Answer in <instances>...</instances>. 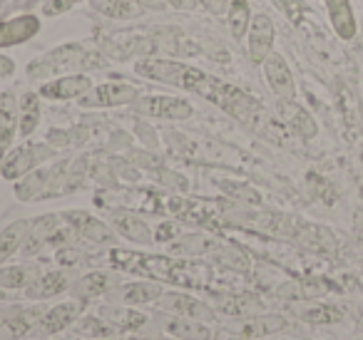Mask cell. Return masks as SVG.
<instances>
[{
	"instance_id": "e575fe53",
	"label": "cell",
	"mask_w": 363,
	"mask_h": 340,
	"mask_svg": "<svg viewBox=\"0 0 363 340\" xmlns=\"http://www.w3.org/2000/svg\"><path fill=\"white\" fill-rule=\"evenodd\" d=\"M177 236V229L172 224H162L160 226V231L155 234V241H169V239H174Z\"/></svg>"
},
{
	"instance_id": "f546056e",
	"label": "cell",
	"mask_w": 363,
	"mask_h": 340,
	"mask_svg": "<svg viewBox=\"0 0 363 340\" xmlns=\"http://www.w3.org/2000/svg\"><path fill=\"white\" fill-rule=\"evenodd\" d=\"M274 6L284 13L291 23L301 26V18L306 16V8H303V0H272Z\"/></svg>"
},
{
	"instance_id": "d6986e66",
	"label": "cell",
	"mask_w": 363,
	"mask_h": 340,
	"mask_svg": "<svg viewBox=\"0 0 363 340\" xmlns=\"http://www.w3.org/2000/svg\"><path fill=\"white\" fill-rule=\"evenodd\" d=\"M67 290V278L62 271H50V273H40L30 285L26 288V295L30 300H45L52 295Z\"/></svg>"
},
{
	"instance_id": "ffe728a7",
	"label": "cell",
	"mask_w": 363,
	"mask_h": 340,
	"mask_svg": "<svg viewBox=\"0 0 363 340\" xmlns=\"http://www.w3.org/2000/svg\"><path fill=\"white\" fill-rule=\"evenodd\" d=\"M40 100L43 97L38 92H26V95L18 100L21 105V117H18V135L30 137L33 132L40 125Z\"/></svg>"
},
{
	"instance_id": "83f0119b",
	"label": "cell",
	"mask_w": 363,
	"mask_h": 340,
	"mask_svg": "<svg viewBox=\"0 0 363 340\" xmlns=\"http://www.w3.org/2000/svg\"><path fill=\"white\" fill-rule=\"evenodd\" d=\"M214 303H217V308L222 313L229 315H249L262 308V303L257 298H252V295H219Z\"/></svg>"
},
{
	"instance_id": "8992f818",
	"label": "cell",
	"mask_w": 363,
	"mask_h": 340,
	"mask_svg": "<svg viewBox=\"0 0 363 340\" xmlns=\"http://www.w3.org/2000/svg\"><path fill=\"white\" fill-rule=\"evenodd\" d=\"M50 154V147L45 144H21L18 149H13L11 154H6L3 159V166H0V176L8 181H18L26 174H30L35 169V164L40 159Z\"/></svg>"
},
{
	"instance_id": "9a60e30c",
	"label": "cell",
	"mask_w": 363,
	"mask_h": 340,
	"mask_svg": "<svg viewBox=\"0 0 363 340\" xmlns=\"http://www.w3.org/2000/svg\"><path fill=\"white\" fill-rule=\"evenodd\" d=\"M112 226H115V234L125 236L132 244L150 246L152 241H155L150 226L142 219H137L135 214H130V211H112Z\"/></svg>"
},
{
	"instance_id": "277c9868",
	"label": "cell",
	"mask_w": 363,
	"mask_h": 340,
	"mask_svg": "<svg viewBox=\"0 0 363 340\" xmlns=\"http://www.w3.org/2000/svg\"><path fill=\"white\" fill-rule=\"evenodd\" d=\"M135 110L145 117H155V120H172V122H184L194 115V107L184 97H172V95H142L135 102Z\"/></svg>"
},
{
	"instance_id": "ab89813d",
	"label": "cell",
	"mask_w": 363,
	"mask_h": 340,
	"mask_svg": "<svg viewBox=\"0 0 363 340\" xmlns=\"http://www.w3.org/2000/svg\"><path fill=\"white\" fill-rule=\"evenodd\" d=\"M8 298V293H6V288H3V285H0V300H6Z\"/></svg>"
},
{
	"instance_id": "f35d334b",
	"label": "cell",
	"mask_w": 363,
	"mask_h": 340,
	"mask_svg": "<svg viewBox=\"0 0 363 340\" xmlns=\"http://www.w3.org/2000/svg\"><path fill=\"white\" fill-rule=\"evenodd\" d=\"M6 154H8V147L0 144V166H3V159H6Z\"/></svg>"
},
{
	"instance_id": "b9f144b4",
	"label": "cell",
	"mask_w": 363,
	"mask_h": 340,
	"mask_svg": "<svg viewBox=\"0 0 363 340\" xmlns=\"http://www.w3.org/2000/svg\"><path fill=\"white\" fill-rule=\"evenodd\" d=\"M38 340H48V338H38Z\"/></svg>"
},
{
	"instance_id": "44dd1931",
	"label": "cell",
	"mask_w": 363,
	"mask_h": 340,
	"mask_svg": "<svg viewBox=\"0 0 363 340\" xmlns=\"http://www.w3.org/2000/svg\"><path fill=\"white\" fill-rule=\"evenodd\" d=\"M18 117H21V105L18 97L6 92L3 95V105H0V144H11L13 137L18 135Z\"/></svg>"
},
{
	"instance_id": "4dcf8cb0",
	"label": "cell",
	"mask_w": 363,
	"mask_h": 340,
	"mask_svg": "<svg viewBox=\"0 0 363 340\" xmlns=\"http://www.w3.org/2000/svg\"><path fill=\"white\" fill-rule=\"evenodd\" d=\"M75 3H80V0H45V3H43V16H48V18L62 16V13L70 11Z\"/></svg>"
},
{
	"instance_id": "5b68a950",
	"label": "cell",
	"mask_w": 363,
	"mask_h": 340,
	"mask_svg": "<svg viewBox=\"0 0 363 340\" xmlns=\"http://www.w3.org/2000/svg\"><path fill=\"white\" fill-rule=\"evenodd\" d=\"M274 40H277V26H274L272 18L267 13L252 16V23H249V30H247V47L252 62L262 65L274 52Z\"/></svg>"
},
{
	"instance_id": "8d00e7d4",
	"label": "cell",
	"mask_w": 363,
	"mask_h": 340,
	"mask_svg": "<svg viewBox=\"0 0 363 340\" xmlns=\"http://www.w3.org/2000/svg\"><path fill=\"white\" fill-rule=\"evenodd\" d=\"M137 3H140V6H145V8H152V11L167 6V0H137Z\"/></svg>"
},
{
	"instance_id": "2e32d148",
	"label": "cell",
	"mask_w": 363,
	"mask_h": 340,
	"mask_svg": "<svg viewBox=\"0 0 363 340\" xmlns=\"http://www.w3.org/2000/svg\"><path fill=\"white\" fill-rule=\"evenodd\" d=\"M162 295V288L157 280H137V283H125L115 290V298L125 305H145L155 303Z\"/></svg>"
},
{
	"instance_id": "7a4b0ae2",
	"label": "cell",
	"mask_w": 363,
	"mask_h": 340,
	"mask_svg": "<svg viewBox=\"0 0 363 340\" xmlns=\"http://www.w3.org/2000/svg\"><path fill=\"white\" fill-rule=\"evenodd\" d=\"M107 261H110L117 271L142 276V278L157 280V283L179 285V288L212 290L219 280L217 271H214L212 266L202 264V261H192V259H177V256L112 249Z\"/></svg>"
},
{
	"instance_id": "484cf974",
	"label": "cell",
	"mask_w": 363,
	"mask_h": 340,
	"mask_svg": "<svg viewBox=\"0 0 363 340\" xmlns=\"http://www.w3.org/2000/svg\"><path fill=\"white\" fill-rule=\"evenodd\" d=\"M75 335H82V338H92V340H107L112 335H117V328L110 325L105 318H97V315H85V318L75 320Z\"/></svg>"
},
{
	"instance_id": "6da1fadb",
	"label": "cell",
	"mask_w": 363,
	"mask_h": 340,
	"mask_svg": "<svg viewBox=\"0 0 363 340\" xmlns=\"http://www.w3.org/2000/svg\"><path fill=\"white\" fill-rule=\"evenodd\" d=\"M135 72L140 77H145V80L162 82V85L177 87V90L184 92H194V95L204 97L207 102H212L219 110L247 122V125H252L262 115V105L254 97H249L244 90L199 70V67L187 65V62L164 60V57H145V60L135 62Z\"/></svg>"
},
{
	"instance_id": "60d3db41",
	"label": "cell",
	"mask_w": 363,
	"mask_h": 340,
	"mask_svg": "<svg viewBox=\"0 0 363 340\" xmlns=\"http://www.w3.org/2000/svg\"><path fill=\"white\" fill-rule=\"evenodd\" d=\"M3 95H6V92H0V105H3Z\"/></svg>"
},
{
	"instance_id": "9c48e42d",
	"label": "cell",
	"mask_w": 363,
	"mask_h": 340,
	"mask_svg": "<svg viewBox=\"0 0 363 340\" xmlns=\"http://www.w3.org/2000/svg\"><path fill=\"white\" fill-rule=\"evenodd\" d=\"M40 30H43V21L38 16H33V13H23V16L0 21V50L26 45Z\"/></svg>"
},
{
	"instance_id": "5bb4252c",
	"label": "cell",
	"mask_w": 363,
	"mask_h": 340,
	"mask_svg": "<svg viewBox=\"0 0 363 340\" xmlns=\"http://www.w3.org/2000/svg\"><path fill=\"white\" fill-rule=\"evenodd\" d=\"M328 13V21H331V28L341 40H353L356 38V16H353V6L351 0H323Z\"/></svg>"
},
{
	"instance_id": "d6a6232c",
	"label": "cell",
	"mask_w": 363,
	"mask_h": 340,
	"mask_svg": "<svg viewBox=\"0 0 363 340\" xmlns=\"http://www.w3.org/2000/svg\"><path fill=\"white\" fill-rule=\"evenodd\" d=\"M199 3H202L212 16H227L229 0H199Z\"/></svg>"
},
{
	"instance_id": "836d02e7",
	"label": "cell",
	"mask_w": 363,
	"mask_h": 340,
	"mask_svg": "<svg viewBox=\"0 0 363 340\" xmlns=\"http://www.w3.org/2000/svg\"><path fill=\"white\" fill-rule=\"evenodd\" d=\"M11 75H16V60L8 55H0V80H6Z\"/></svg>"
},
{
	"instance_id": "8fae6325",
	"label": "cell",
	"mask_w": 363,
	"mask_h": 340,
	"mask_svg": "<svg viewBox=\"0 0 363 340\" xmlns=\"http://www.w3.org/2000/svg\"><path fill=\"white\" fill-rule=\"evenodd\" d=\"M262 67H264V80L272 87L274 95L281 102H294V97H296V82H294V75L289 70L286 60L279 52H272L262 62Z\"/></svg>"
},
{
	"instance_id": "4fadbf2b",
	"label": "cell",
	"mask_w": 363,
	"mask_h": 340,
	"mask_svg": "<svg viewBox=\"0 0 363 340\" xmlns=\"http://www.w3.org/2000/svg\"><path fill=\"white\" fill-rule=\"evenodd\" d=\"M62 171H65V162H62L60 166H52V169H38V171L33 169L30 174L23 176L21 184L16 186V196L21 201L43 199V196H48L45 189H50V181L62 176Z\"/></svg>"
},
{
	"instance_id": "4316f807",
	"label": "cell",
	"mask_w": 363,
	"mask_h": 340,
	"mask_svg": "<svg viewBox=\"0 0 363 340\" xmlns=\"http://www.w3.org/2000/svg\"><path fill=\"white\" fill-rule=\"evenodd\" d=\"M40 276L38 268H30V266H6L0 268V285L3 288H28L33 280Z\"/></svg>"
},
{
	"instance_id": "cb8c5ba5",
	"label": "cell",
	"mask_w": 363,
	"mask_h": 340,
	"mask_svg": "<svg viewBox=\"0 0 363 340\" xmlns=\"http://www.w3.org/2000/svg\"><path fill=\"white\" fill-rule=\"evenodd\" d=\"M284 325H286V320L281 315H259V318L244 320L239 325V335H244V338H264V335L279 333Z\"/></svg>"
},
{
	"instance_id": "7402d4cb",
	"label": "cell",
	"mask_w": 363,
	"mask_h": 340,
	"mask_svg": "<svg viewBox=\"0 0 363 340\" xmlns=\"http://www.w3.org/2000/svg\"><path fill=\"white\" fill-rule=\"evenodd\" d=\"M164 330L169 335H177V338H184V340H209L212 338V330L197 318H169L164 323Z\"/></svg>"
},
{
	"instance_id": "1f68e13d",
	"label": "cell",
	"mask_w": 363,
	"mask_h": 340,
	"mask_svg": "<svg viewBox=\"0 0 363 340\" xmlns=\"http://www.w3.org/2000/svg\"><path fill=\"white\" fill-rule=\"evenodd\" d=\"M301 318L308 320V323H333V320L341 318V313L328 310V308H316V310H306V313H301Z\"/></svg>"
},
{
	"instance_id": "e0dca14e",
	"label": "cell",
	"mask_w": 363,
	"mask_h": 340,
	"mask_svg": "<svg viewBox=\"0 0 363 340\" xmlns=\"http://www.w3.org/2000/svg\"><path fill=\"white\" fill-rule=\"evenodd\" d=\"M112 283H115V280H112L110 273L92 271V273L77 278L70 290H72V295H75V300H92V298H97V295H105L107 290L112 288Z\"/></svg>"
},
{
	"instance_id": "f1b7e54d",
	"label": "cell",
	"mask_w": 363,
	"mask_h": 340,
	"mask_svg": "<svg viewBox=\"0 0 363 340\" xmlns=\"http://www.w3.org/2000/svg\"><path fill=\"white\" fill-rule=\"evenodd\" d=\"M90 3L97 13H102L107 18H120V21L135 18V6L127 3V0H90Z\"/></svg>"
},
{
	"instance_id": "ba28073f",
	"label": "cell",
	"mask_w": 363,
	"mask_h": 340,
	"mask_svg": "<svg viewBox=\"0 0 363 340\" xmlns=\"http://www.w3.org/2000/svg\"><path fill=\"white\" fill-rule=\"evenodd\" d=\"M87 90H92V77L77 72V75H62L55 77V80L43 82L38 87V95L50 102H67V100H80Z\"/></svg>"
},
{
	"instance_id": "7c38bea8",
	"label": "cell",
	"mask_w": 363,
	"mask_h": 340,
	"mask_svg": "<svg viewBox=\"0 0 363 340\" xmlns=\"http://www.w3.org/2000/svg\"><path fill=\"white\" fill-rule=\"evenodd\" d=\"M152 305L164 310V313L184 315V318H197V320H207L214 315V310L207 303L192 298V295L177 293V290H162V295Z\"/></svg>"
},
{
	"instance_id": "30bf717a",
	"label": "cell",
	"mask_w": 363,
	"mask_h": 340,
	"mask_svg": "<svg viewBox=\"0 0 363 340\" xmlns=\"http://www.w3.org/2000/svg\"><path fill=\"white\" fill-rule=\"evenodd\" d=\"M62 219L70 224V229L75 231L77 236H82V239L90 241V244L110 246V244H115V239H117V234L105 224V221L87 214V211H65Z\"/></svg>"
},
{
	"instance_id": "74e56055",
	"label": "cell",
	"mask_w": 363,
	"mask_h": 340,
	"mask_svg": "<svg viewBox=\"0 0 363 340\" xmlns=\"http://www.w3.org/2000/svg\"><path fill=\"white\" fill-rule=\"evenodd\" d=\"M8 313H11V310H0V330H3V325H6V320H8Z\"/></svg>"
},
{
	"instance_id": "ac0fdd59",
	"label": "cell",
	"mask_w": 363,
	"mask_h": 340,
	"mask_svg": "<svg viewBox=\"0 0 363 340\" xmlns=\"http://www.w3.org/2000/svg\"><path fill=\"white\" fill-rule=\"evenodd\" d=\"M28 231H30V221L28 219L13 221V224H8L6 229L0 231V264H6L11 256H16L23 249Z\"/></svg>"
},
{
	"instance_id": "52a82bcc",
	"label": "cell",
	"mask_w": 363,
	"mask_h": 340,
	"mask_svg": "<svg viewBox=\"0 0 363 340\" xmlns=\"http://www.w3.org/2000/svg\"><path fill=\"white\" fill-rule=\"evenodd\" d=\"M82 308L80 300H67V303H57L55 308L43 310V315L38 318L35 328H33L30 335L35 338H50V335H57L60 330L75 325V320L80 318Z\"/></svg>"
},
{
	"instance_id": "3957f363",
	"label": "cell",
	"mask_w": 363,
	"mask_h": 340,
	"mask_svg": "<svg viewBox=\"0 0 363 340\" xmlns=\"http://www.w3.org/2000/svg\"><path fill=\"white\" fill-rule=\"evenodd\" d=\"M140 97L142 92L130 82H102V85H92V90H87L77 100V105L85 110H102V107L135 105Z\"/></svg>"
},
{
	"instance_id": "d590c367",
	"label": "cell",
	"mask_w": 363,
	"mask_h": 340,
	"mask_svg": "<svg viewBox=\"0 0 363 340\" xmlns=\"http://www.w3.org/2000/svg\"><path fill=\"white\" fill-rule=\"evenodd\" d=\"M167 3H169V6H174V8H179V11H192L199 0H167Z\"/></svg>"
},
{
	"instance_id": "d4e9b609",
	"label": "cell",
	"mask_w": 363,
	"mask_h": 340,
	"mask_svg": "<svg viewBox=\"0 0 363 340\" xmlns=\"http://www.w3.org/2000/svg\"><path fill=\"white\" fill-rule=\"evenodd\" d=\"M227 23H229V30H232V38H237V40L247 38L249 23H252V11H249V0H229Z\"/></svg>"
},
{
	"instance_id": "603a6c76",
	"label": "cell",
	"mask_w": 363,
	"mask_h": 340,
	"mask_svg": "<svg viewBox=\"0 0 363 340\" xmlns=\"http://www.w3.org/2000/svg\"><path fill=\"white\" fill-rule=\"evenodd\" d=\"M100 315L110 325H115L117 330H137L147 323V315L135 308H112V305H105L100 310Z\"/></svg>"
}]
</instances>
